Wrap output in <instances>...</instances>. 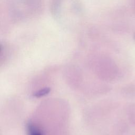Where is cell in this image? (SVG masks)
I'll list each match as a JSON object with an SVG mask.
<instances>
[{"label": "cell", "instance_id": "cell-1", "mask_svg": "<svg viewBox=\"0 0 135 135\" xmlns=\"http://www.w3.org/2000/svg\"><path fill=\"white\" fill-rule=\"evenodd\" d=\"M28 135H43L41 130L33 124H28L27 127Z\"/></svg>", "mask_w": 135, "mask_h": 135}, {"label": "cell", "instance_id": "cell-2", "mask_svg": "<svg viewBox=\"0 0 135 135\" xmlns=\"http://www.w3.org/2000/svg\"><path fill=\"white\" fill-rule=\"evenodd\" d=\"M50 91V89L49 88H45L43 90H41L37 92H36L34 95L36 97H41L43 96L46 94H47Z\"/></svg>", "mask_w": 135, "mask_h": 135}]
</instances>
